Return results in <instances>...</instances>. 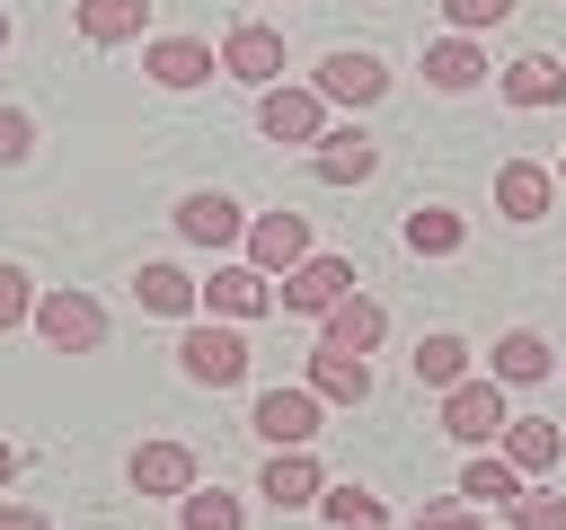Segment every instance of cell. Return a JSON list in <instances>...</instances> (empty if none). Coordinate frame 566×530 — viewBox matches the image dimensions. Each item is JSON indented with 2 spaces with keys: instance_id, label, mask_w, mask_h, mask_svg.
Wrapping results in <instances>:
<instances>
[{
  "instance_id": "3",
  "label": "cell",
  "mask_w": 566,
  "mask_h": 530,
  "mask_svg": "<svg viewBox=\"0 0 566 530\" xmlns=\"http://www.w3.org/2000/svg\"><path fill=\"white\" fill-rule=\"evenodd\" d=\"M53 353H97L106 344V309L88 292H35V318H27Z\"/></svg>"
},
{
  "instance_id": "26",
  "label": "cell",
  "mask_w": 566,
  "mask_h": 530,
  "mask_svg": "<svg viewBox=\"0 0 566 530\" xmlns=\"http://www.w3.org/2000/svg\"><path fill=\"white\" fill-rule=\"evenodd\" d=\"M71 26L88 44H133L150 26V0H71Z\"/></svg>"
},
{
  "instance_id": "30",
  "label": "cell",
  "mask_w": 566,
  "mask_h": 530,
  "mask_svg": "<svg viewBox=\"0 0 566 530\" xmlns=\"http://www.w3.org/2000/svg\"><path fill=\"white\" fill-rule=\"evenodd\" d=\"M522 0H442V18H451V35H486V26H504Z\"/></svg>"
},
{
  "instance_id": "4",
  "label": "cell",
  "mask_w": 566,
  "mask_h": 530,
  "mask_svg": "<svg viewBox=\"0 0 566 530\" xmlns=\"http://www.w3.org/2000/svg\"><path fill=\"white\" fill-rule=\"evenodd\" d=\"M310 88H318L327 106H354V115H363V106H380V97H389V62H380V53H363V44H336V53L318 62V80H310Z\"/></svg>"
},
{
  "instance_id": "31",
  "label": "cell",
  "mask_w": 566,
  "mask_h": 530,
  "mask_svg": "<svg viewBox=\"0 0 566 530\" xmlns=\"http://www.w3.org/2000/svg\"><path fill=\"white\" fill-rule=\"evenodd\" d=\"M27 318H35V283H27V265H9V256H0V336H9V327H27Z\"/></svg>"
},
{
  "instance_id": "35",
  "label": "cell",
  "mask_w": 566,
  "mask_h": 530,
  "mask_svg": "<svg viewBox=\"0 0 566 530\" xmlns=\"http://www.w3.org/2000/svg\"><path fill=\"white\" fill-rule=\"evenodd\" d=\"M0 530H53V521H44L35 504H0Z\"/></svg>"
},
{
  "instance_id": "10",
  "label": "cell",
  "mask_w": 566,
  "mask_h": 530,
  "mask_svg": "<svg viewBox=\"0 0 566 530\" xmlns=\"http://www.w3.org/2000/svg\"><path fill=\"white\" fill-rule=\"evenodd\" d=\"M142 71H150V88H203L221 71V53L203 35H142Z\"/></svg>"
},
{
  "instance_id": "8",
  "label": "cell",
  "mask_w": 566,
  "mask_h": 530,
  "mask_svg": "<svg viewBox=\"0 0 566 530\" xmlns=\"http://www.w3.org/2000/svg\"><path fill=\"white\" fill-rule=\"evenodd\" d=\"M310 168H318V186H371L380 177V141L363 124H327L310 141Z\"/></svg>"
},
{
  "instance_id": "16",
  "label": "cell",
  "mask_w": 566,
  "mask_h": 530,
  "mask_svg": "<svg viewBox=\"0 0 566 530\" xmlns=\"http://www.w3.org/2000/svg\"><path fill=\"white\" fill-rule=\"evenodd\" d=\"M301 389H318V406H363V398H371V353L310 344V380H301Z\"/></svg>"
},
{
  "instance_id": "12",
  "label": "cell",
  "mask_w": 566,
  "mask_h": 530,
  "mask_svg": "<svg viewBox=\"0 0 566 530\" xmlns=\"http://www.w3.org/2000/svg\"><path fill=\"white\" fill-rule=\"evenodd\" d=\"M265 309H274V274H256L248 256H239V265H221V274L203 283V318L248 327V318H265Z\"/></svg>"
},
{
  "instance_id": "14",
  "label": "cell",
  "mask_w": 566,
  "mask_h": 530,
  "mask_svg": "<svg viewBox=\"0 0 566 530\" xmlns=\"http://www.w3.org/2000/svg\"><path fill=\"white\" fill-rule=\"evenodd\" d=\"M548 203H557V168L548 159H504L495 168V212L504 221H539Z\"/></svg>"
},
{
  "instance_id": "27",
  "label": "cell",
  "mask_w": 566,
  "mask_h": 530,
  "mask_svg": "<svg viewBox=\"0 0 566 530\" xmlns=\"http://www.w3.org/2000/svg\"><path fill=\"white\" fill-rule=\"evenodd\" d=\"M407 362H416V389H433V398H442V389H460V380H469V362H478V353H469L451 327H433V336H424Z\"/></svg>"
},
{
  "instance_id": "20",
  "label": "cell",
  "mask_w": 566,
  "mask_h": 530,
  "mask_svg": "<svg viewBox=\"0 0 566 530\" xmlns=\"http://www.w3.org/2000/svg\"><path fill=\"white\" fill-rule=\"evenodd\" d=\"M557 371V353H548V336L539 327H504L495 336V362H486V380H504V389H531V380H548Z\"/></svg>"
},
{
  "instance_id": "36",
  "label": "cell",
  "mask_w": 566,
  "mask_h": 530,
  "mask_svg": "<svg viewBox=\"0 0 566 530\" xmlns=\"http://www.w3.org/2000/svg\"><path fill=\"white\" fill-rule=\"evenodd\" d=\"M9 477H18V442H0V486H9Z\"/></svg>"
},
{
  "instance_id": "17",
  "label": "cell",
  "mask_w": 566,
  "mask_h": 530,
  "mask_svg": "<svg viewBox=\"0 0 566 530\" xmlns=\"http://www.w3.org/2000/svg\"><path fill=\"white\" fill-rule=\"evenodd\" d=\"M124 486H133V495H186V486H195V451H186V442H133Z\"/></svg>"
},
{
  "instance_id": "33",
  "label": "cell",
  "mask_w": 566,
  "mask_h": 530,
  "mask_svg": "<svg viewBox=\"0 0 566 530\" xmlns=\"http://www.w3.org/2000/svg\"><path fill=\"white\" fill-rule=\"evenodd\" d=\"M513 530H566V495H531V486H522V504H513Z\"/></svg>"
},
{
  "instance_id": "21",
  "label": "cell",
  "mask_w": 566,
  "mask_h": 530,
  "mask_svg": "<svg viewBox=\"0 0 566 530\" xmlns=\"http://www.w3.org/2000/svg\"><path fill=\"white\" fill-rule=\"evenodd\" d=\"M424 80H433L442 97L486 88V53H478V35H442V44H424Z\"/></svg>"
},
{
  "instance_id": "22",
  "label": "cell",
  "mask_w": 566,
  "mask_h": 530,
  "mask_svg": "<svg viewBox=\"0 0 566 530\" xmlns=\"http://www.w3.org/2000/svg\"><path fill=\"white\" fill-rule=\"evenodd\" d=\"M133 300H142L150 318H195V309H203V283H195L186 265H142V274H133Z\"/></svg>"
},
{
  "instance_id": "13",
  "label": "cell",
  "mask_w": 566,
  "mask_h": 530,
  "mask_svg": "<svg viewBox=\"0 0 566 530\" xmlns=\"http://www.w3.org/2000/svg\"><path fill=\"white\" fill-rule=\"evenodd\" d=\"M177 239H195V247H239V239H248V212H239L230 194L195 186V194H177Z\"/></svg>"
},
{
  "instance_id": "28",
  "label": "cell",
  "mask_w": 566,
  "mask_h": 530,
  "mask_svg": "<svg viewBox=\"0 0 566 530\" xmlns=\"http://www.w3.org/2000/svg\"><path fill=\"white\" fill-rule=\"evenodd\" d=\"M318 512H327V530H389V504L371 486H318Z\"/></svg>"
},
{
  "instance_id": "11",
  "label": "cell",
  "mask_w": 566,
  "mask_h": 530,
  "mask_svg": "<svg viewBox=\"0 0 566 530\" xmlns=\"http://www.w3.org/2000/svg\"><path fill=\"white\" fill-rule=\"evenodd\" d=\"M239 247H248V265H256V274H274V283H283V274L310 256V221H301V212H256Z\"/></svg>"
},
{
  "instance_id": "34",
  "label": "cell",
  "mask_w": 566,
  "mask_h": 530,
  "mask_svg": "<svg viewBox=\"0 0 566 530\" xmlns=\"http://www.w3.org/2000/svg\"><path fill=\"white\" fill-rule=\"evenodd\" d=\"M416 530H486V521H478V504L442 495V504H424V512H416Z\"/></svg>"
},
{
  "instance_id": "25",
  "label": "cell",
  "mask_w": 566,
  "mask_h": 530,
  "mask_svg": "<svg viewBox=\"0 0 566 530\" xmlns=\"http://www.w3.org/2000/svg\"><path fill=\"white\" fill-rule=\"evenodd\" d=\"M460 504H495V512H513V504H522V468H513L504 451H469V468H460Z\"/></svg>"
},
{
  "instance_id": "18",
  "label": "cell",
  "mask_w": 566,
  "mask_h": 530,
  "mask_svg": "<svg viewBox=\"0 0 566 530\" xmlns=\"http://www.w3.org/2000/svg\"><path fill=\"white\" fill-rule=\"evenodd\" d=\"M495 88H504V106H522V115L566 106V62H557V53H522V62L495 71Z\"/></svg>"
},
{
  "instance_id": "29",
  "label": "cell",
  "mask_w": 566,
  "mask_h": 530,
  "mask_svg": "<svg viewBox=\"0 0 566 530\" xmlns=\"http://www.w3.org/2000/svg\"><path fill=\"white\" fill-rule=\"evenodd\" d=\"M177 530H248V512H239V495H221V486H186V495H177Z\"/></svg>"
},
{
  "instance_id": "19",
  "label": "cell",
  "mask_w": 566,
  "mask_h": 530,
  "mask_svg": "<svg viewBox=\"0 0 566 530\" xmlns=\"http://www.w3.org/2000/svg\"><path fill=\"white\" fill-rule=\"evenodd\" d=\"M318 486H327V477H318L310 442H301V451H274V459L256 468V495H265L274 512H301V504H318Z\"/></svg>"
},
{
  "instance_id": "7",
  "label": "cell",
  "mask_w": 566,
  "mask_h": 530,
  "mask_svg": "<svg viewBox=\"0 0 566 530\" xmlns=\"http://www.w3.org/2000/svg\"><path fill=\"white\" fill-rule=\"evenodd\" d=\"M256 132H265V141H318V132H327V97L274 80V88H256Z\"/></svg>"
},
{
  "instance_id": "37",
  "label": "cell",
  "mask_w": 566,
  "mask_h": 530,
  "mask_svg": "<svg viewBox=\"0 0 566 530\" xmlns=\"http://www.w3.org/2000/svg\"><path fill=\"white\" fill-rule=\"evenodd\" d=\"M0 53H9V9H0Z\"/></svg>"
},
{
  "instance_id": "15",
  "label": "cell",
  "mask_w": 566,
  "mask_h": 530,
  "mask_svg": "<svg viewBox=\"0 0 566 530\" xmlns=\"http://www.w3.org/2000/svg\"><path fill=\"white\" fill-rule=\"evenodd\" d=\"M380 336H389V309H380L371 292H345V300L318 318V344H336V353H380Z\"/></svg>"
},
{
  "instance_id": "1",
  "label": "cell",
  "mask_w": 566,
  "mask_h": 530,
  "mask_svg": "<svg viewBox=\"0 0 566 530\" xmlns=\"http://www.w3.org/2000/svg\"><path fill=\"white\" fill-rule=\"evenodd\" d=\"M177 371L195 380V389H239L248 380V336L230 327V318H186V336H177Z\"/></svg>"
},
{
  "instance_id": "23",
  "label": "cell",
  "mask_w": 566,
  "mask_h": 530,
  "mask_svg": "<svg viewBox=\"0 0 566 530\" xmlns=\"http://www.w3.org/2000/svg\"><path fill=\"white\" fill-rule=\"evenodd\" d=\"M495 451H504V459H513V468H522V477H548V468H557V459H566V433H557V424H548V415H513V424H504V442H495Z\"/></svg>"
},
{
  "instance_id": "9",
  "label": "cell",
  "mask_w": 566,
  "mask_h": 530,
  "mask_svg": "<svg viewBox=\"0 0 566 530\" xmlns=\"http://www.w3.org/2000/svg\"><path fill=\"white\" fill-rule=\"evenodd\" d=\"M248 424H256L265 451H301V442L318 433V389H256Z\"/></svg>"
},
{
  "instance_id": "6",
  "label": "cell",
  "mask_w": 566,
  "mask_h": 530,
  "mask_svg": "<svg viewBox=\"0 0 566 530\" xmlns=\"http://www.w3.org/2000/svg\"><path fill=\"white\" fill-rule=\"evenodd\" d=\"M221 71H230L239 88H274V80H283V26L239 18V26L221 35Z\"/></svg>"
},
{
  "instance_id": "2",
  "label": "cell",
  "mask_w": 566,
  "mask_h": 530,
  "mask_svg": "<svg viewBox=\"0 0 566 530\" xmlns=\"http://www.w3.org/2000/svg\"><path fill=\"white\" fill-rule=\"evenodd\" d=\"M504 424H513V406H504V380H460V389H442V433L460 442V451H495L504 442Z\"/></svg>"
},
{
  "instance_id": "32",
  "label": "cell",
  "mask_w": 566,
  "mask_h": 530,
  "mask_svg": "<svg viewBox=\"0 0 566 530\" xmlns=\"http://www.w3.org/2000/svg\"><path fill=\"white\" fill-rule=\"evenodd\" d=\"M27 159H35V115L0 106V168H27Z\"/></svg>"
},
{
  "instance_id": "24",
  "label": "cell",
  "mask_w": 566,
  "mask_h": 530,
  "mask_svg": "<svg viewBox=\"0 0 566 530\" xmlns=\"http://www.w3.org/2000/svg\"><path fill=\"white\" fill-rule=\"evenodd\" d=\"M398 239H407V256H460V247H469V221H460L451 203H416V212L398 221Z\"/></svg>"
},
{
  "instance_id": "38",
  "label": "cell",
  "mask_w": 566,
  "mask_h": 530,
  "mask_svg": "<svg viewBox=\"0 0 566 530\" xmlns=\"http://www.w3.org/2000/svg\"><path fill=\"white\" fill-rule=\"evenodd\" d=\"M557 186H566V159H557Z\"/></svg>"
},
{
  "instance_id": "5",
  "label": "cell",
  "mask_w": 566,
  "mask_h": 530,
  "mask_svg": "<svg viewBox=\"0 0 566 530\" xmlns=\"http://www.w3.org/2000/svg\"><path fill=\"white\" fill-rule=\"evenodd\" d=\"M345 292H354V265H345V256H318V247H310V256H301V265H292V274L274 283V309H292V318H327V309H336Z\"/></svg>"
}]
</instances>
